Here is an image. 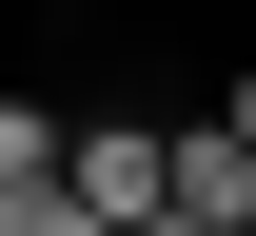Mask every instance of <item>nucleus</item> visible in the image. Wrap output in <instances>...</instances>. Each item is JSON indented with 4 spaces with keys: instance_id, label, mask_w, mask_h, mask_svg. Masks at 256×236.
I'll use <instances>...</instances> for the list:
<instances>
[{
    "instance_id": "7ed1b4c3",
    "label": "nucleus",
    "mask_w": 256,
    "mask_h": 236,
    "mask_svg": "<svg viewBox=\"0 0 256 236\" xmlns=\"http://www.w3.org/2000/svg\"><path fill=\"white\" fill-rule=\"evenodd\" d=\"M0 236H98V217L60 197V177H20V197H0Z\"/></svg>"
},
{
    "instance_id": "20e7f679",
    "label": "nucleus",
    "mask_w": 256,
    "mask_h": 236,
    "mask_svg": "<svg viewBox=\"0 0 256 236\" xmlns=\"http://www.w3.org/2000/svg\"><path fill=\"white\" fill-rule=\"evenodd\" d=\"M217 138H236V158H256V79H236V118H217Z\"/></svg>"
},
{
    "instance_id": "f257e3e1",
    "label": "nucleus",
    "mask_w": 256,
    "mask_h": 236,
    "mask_svg": "<svg viewBox=\"0 0 256 236\" xmlns=\"http://www.w3.org/2000/svg\"><path fill=\"white\" fill-rule=\"evenodd\" d=\"M158 236H256V158H236L217 118H178V138H158Z\"/></svg>"
},
{
    "instance_id": "f03ea898",
    "label": "nucleus",
    "mask_w": 256,
    "mask_h": 236,
    "mask_svg": "<svg viewBox=\"0 0 256 236\" xmlns=\"http://www.w3.org/2000/svg\"><path fill=\"white\" fill-rule=\"evenodd\" d=\"M20 177H60V99H20V79H0V197H20Z\"/></svg>"
}]
</instances>
